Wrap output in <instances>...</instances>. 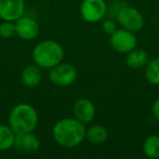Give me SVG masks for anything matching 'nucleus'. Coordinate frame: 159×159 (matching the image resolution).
<instances>
[{
    "instance_id": "nucleus-1",
    "label": "nucleus",
    "mask_w": 159,
    "mask_h": 159,
    "mask_svg": "<svg viewBox=\"0 0 159 159\" xmlns=\"http://www.w3.org/2000/svg\"><path fill=\"white\" fill-rule=\"evenodd\" d=\"M85 132V124L76 118H63L53 124L52 137L58 145L64 148H73L84 141Z\"/></svg>"
},
{
    "instance_id": "nucleus-2",
    "label": "nucleus",
    "mask_w": 159,
    "mask_h": 159,
    "mask_svg": "<svg viewBox=\"0 0 159 159\" xmlns=\"http://www.w3.org/2000/svg\"><path fill=\"white\" fill-rule=\"evenodd\" d=\"M37 111L32 105L26 102L16 105L8 117V124L16 132V134L33 132L37 126Z\"/></svg>"
},
{
    "instance_id": "nucleus-3",
    "label": "nucleus",
    "mask_w": 159,
    "mask_h": 159,
    "mask_svg": "<svg viewBox=\"0 0 159 159\" xmlns=\"http://www.w3.org/2000/svg\"><path fill=\"white\" fill-rule=\"evenodd\" d=\"M34 63L42 69L53 68L62 62L64 58L63 47L56 40L46 39L39 42L33 49L32 52Z\"/></svg>"
},
{
    "instance_id": "nucleus-4",
    "label": "nucleus",
    "mask_w": 159,
    "mask_h": 159,
    "mask_svg": "<svg viewBox=\"0 0 159 159\" xmlns=\"http://www.w3.org/2000/svg\"><path fill=\"white\" fill-rule=\"evenodd\" d=\"M109 43L113 50L126 55L131 50L136 48L137 39L133 32L122 27V29H117L111 34Z\"/></svg>"
},
{
    "instance_id": "nucleus-5",
    "label": "nucleus",
    "mask_w": 159,
    "mask_h": 159,
    "mask_svg": "<svg viewBox=\"0 0 159 159\" xmlns=\"http://www.w3.org/2000/svg\"><path fill=\"white\" fill-rule=\"evenodd\" d=\"M77 77V71L72 64L60 62L59 64L50 69L48 79L53 85L57 86H69Z\"/></svg>"
},
{
    "instance_id": "nucleus-6",
    "label": "nucleus",
    "mask_w": 159,
    "mask_h": 159,
    "mask_svg": "<svg viewBox=\"0 0 159 159\" xmlns=\"http://www.w3.org/2000/svg\"><path fill=\"white\" fill-rule=\"evenodd\" d=\"M117 20L119 24L121 25V27L129 30L133 33L141 31L144 27V23H145L143 14L136 8L129 7V6L121 8L118 11Z\"/></svg>"
},
{
    "instance_id": "nucleus-7",
    "label": "nucleus",
    "mask_w": 159,
    "mask_h": 159,
    "mask_svg": "<svg viewBox=\"0 0 159 159\" xmlns=\"http://www.w3.org/2000/svg\"><path fill=\"white\" fill-rule=\"evenodd\" d=\"M80 13L84 21L96 23L105 18L107 5L105 0H83L80 7Z\"/></svg>"
},
{
    "instance_id": "nucleus-8",
    "label": "nucleus",
    "mask_w": 159,
    "mask_h": 159,
    "mask_svg": "<svg viewBox=\"0 0 159 159\" xmlns=\"http://www.w3.org/2000/svg\"><path fill=\"white\" fill-rule=\"evenodd\" d=\"M24 0H0V19L3 21L16 22L24 16Z\"/></svg>"
},
{
    "instance_id": "nucleus-9",
    "label": "nucleus",
    "mask_w": 159,
    "mask_h": 159,
    "mask_svg": "<svg viewBox=\"0 0 159 159\" xmlns=\"http://www.w3.org/2000/svg\"><path fill=\"white\" fill-rule=\"evenodd\" d=\"M13 148L22 154H35L40 148V141L33 132L20 133L16 135Z\"/></svg>"
},
{
    "instance_id": "nucleus-10",
    "label": "nucleus",
    "mask_w": 159,
    "mask_h": 159,
    "mask_svg": "<svg viewBox=\"0 0 159 159\" xmlns=\"http://www.w3.org/2000/svg\"><path fill=\"white\" fill-rule=\"evenodd\" d=\"M73 115L79 121L87 124L95 119L96 107L89 98H80L73 106Z\"/></svg>"
},
{
    "instance_id": "nucleus-11",
    "label": "nucleus",
    "mask_w": 159,
    "mask_h": 159,
    "mask_svg": "<svg viewBox=\"0 0 159 159\" xmlns=\"http://www.w3.org/2000/svg\"><path fill=\"white\" fill-rule=\"evenodd\" d=\"M16 35L24 40H33L39 33L38 23L30 16H22L16 21Z\"/></svg>"
},
{
    "instance_id": "nucleus-12",
    "label": "nucleus",
    "mask_w": 159,
    "mask_h": 159,
    "mask_svg": "<svg viewBox=\"0 0 159 159\" xmlns=\"http://www.w3.org/2000/svg\"><path fill=\"white\" fill-rule=\"evenodd\" d=\"M43 73L42 68L36 63L27 64L21 72V80L25 87H35L42 82Z\"/></svg>"
},
{
    "instance_id": "nucleus-13",
    "label": "nucleus",
    "mask_w": 159,
    "mask_h": 159,
    "mask_svg": "<svg viewBox=\"0 0 159 159\" xmlns=\"http://www.w3.org/2000/svg\"><path fill=\"white\" fill-rule=\"evenodd\" d=\"M148 61H149V57H148V53L144 49L134 48L130 52L126 53V66L131 69L145 68Z\"/></svg>"
},
{
    "instance_id": "nucleus-14",
    "label": "nucleus",
    "mask_w": 159,
    "mask_h": 159,
    "mask_svg": "<svg viewBox=\"0 0 159 159\" xmlns=\"http://www.w3.org/2000/svg\"><path fill=\"white\" fill-rule=\"evenodd\" d=\"M85 139L94 145L104 144L108 139V130L102 124H93L86 129Z\"/></svg>"
},
{
    "instance_id": "nucleus-15",
    "label": "nucleus",
    "mask_w": 159,
    "mask_h": 159,
    "mask_svg": "<svg viewBox=\"0 0 159 159\" xmlns=\"http://www.w3.org/2000/svg\"><path fill=\"white\" fill-rule=\"evenodd\" d=\"M16 132L9 124H0V152H5L13 147Z\"/></svg>"
},
{
    "instance_id": "nucleus-16",
    "label": "nucleus",
    "mask_w": 159,
    "mask_h": 159,
    "mask_svg": "<svg viewBox=\"0 0 159 159\" xmlns=\"http://www.w3.org/2000/svg\"><path fill=\"white\" fill-rule=\"evenodd\" d=\"M143 152L147 158H159V135L152 134L145 139L143 143Z\"/></svg>"
},
{
    "instance_id": "nucleus-17",
    "label": "nucleus",
    "mask_w": 159,
    "mask_h": 159,
    "mask_svg": "<svg viewBox=\"0 0 159 159\" xmlns=\"http://www.w3.org/2000/svg\"><path fill=\"white\" fill-rule=\"evenodd\" d=\"M145 77L148 83L159 85V57L152 58L145 66Z\"/></svg>"
},
{
    "instance_id": "nucleus-18",
    "label": "nucleus",
    "mask_w": 159,
    "mask_h": 159,
    "mask_svg": "<svg viewBox=\"0 0 159 159\" xmlns=\"http://www.w3.org/2000/svg\"><path fill=\"white\" fill-rule=\"evenodd\" d=\"M14 35H16V23L12 21H3L2 23H0V37L9 39Z\"/></svg>"
},
{
    "instance_id": "nucleus-19",
    "label": "nucleus",
    "mask_w": 159,
    "mask_h": 159,
    "mask_svg": "<svg viewBox=\"0 0 159 159\" xmlns=\"http://www.w3.org/2000/svg\"><path fill=\"white\" fill-rule=\"evenodd\" d=\"M102 27V31L110 36L111 34L117 30V24H116V22L112 20H104Z\"/></svg>"
},
{
    "instance_id": "nucleus-20",
    "label": "nucleus",
    "mask_w": 159,
    "mask_h": 159,
    "mask_svg": "<svg viewBox=\"0 0 159 159\" xmlns=\"http://www.w3.org/2000/svg\"><path fill=\"white\" fill-rule=\"evenodd\" d=\"M152 116H154L155 119L159 121V97L157 98V99L154 102V104H152Z\"/></svg>"
},
{
    "instance_id": "nucleus-21",
    "label": "nucleus",
    "mask_w": 159,
    "mask_h": 159,
    "mask_svg": "<svg viewBox=\"0 0 159 159\" xmlns=\"http://www.w3.org/2000/svg\"><path fill=\"white\" fill-rule=\"evenodd\" d=\"M158 57H159V55H158Z\"/></svg>"
}]
</instances>
